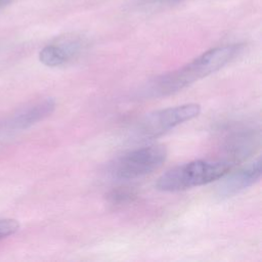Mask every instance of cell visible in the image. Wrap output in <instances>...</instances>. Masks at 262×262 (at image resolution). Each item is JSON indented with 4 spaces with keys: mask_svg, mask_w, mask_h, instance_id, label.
I'll return each mask as SVG.
<instances>
[{
    "mask_svg": "<svg viewBox=\"0 0 262 262\" xmlns=\"http://www.w3.org/2000/svg\"><path fill=\"white\" fill-rule=\"evenodd\" d=\"M243 48V44L239 43L211 48L187 64L155 78L143 89V96L155 98L178 92L195 81L222 69L235 58Z\"/></svg>",
    "mask_w": 262,
    "mask_h": 262,
    "instance_id": "cell-1",
    "label": "cell"
},
{
    "mask_svg": "<svg viewBox=\"0 0 262 262\" xmlns=\"http://www.w3.org/2000/svg\"><path fill=\"white\" fill-rule=\"evenodd\" d=\"M233 167L225 160H196L176 166L159 177L156 187L162 191L174 192L204 185L224 177Z\"/></svg>",
    "mask_w": 262,
    "mask_h": 262,
    "instance_id": "cell-2",
    "label": "cell"
},
{
    "mask_svg": "<svg viewBox=\"0 0 262 262\" xmlns=\"http://www.w3.org/2000/svg\"><path fill=\"white\" fill-rule=\"evenodd\" d=\"M201 112L198 103H185L155 111L145 115L134 126L132 135L137 140L155 139L174 127L195 118Z\"/></svg>",
    "mask_w": 262,
    "mask_h": 262,
    "instance_id": "cell-3",
    "label": "cell"
},
{
    "mask_svg": "<svg viewBox=\"0 0 262 262\" xmlns=\"http://www.w3.org/2000/svg\"><path fill=\"white\" fill-rule=\"evenodd\" d=\"M167 158L163 145H148L130 150L117 158L110 167L113 177L120 180L135 179L161 167Z\"/></svg>",
    "mask_w": 262,
    "mask_h": 262,
    "instance_id": "cell-4",
    "label": "cell"
},
{
    "mask_svg": "<svg viewBox=\"0 0 262 262\" xmlns=\"http://www.w3.org/2000/svg\"><path fill=\"white\" fill-rule=\"evenodd\" d=\"M260 138V131L255 128L239 127L231 130L223 141L225 158L222 160L232 165L244 161L258 148Z\"/></svg>",
    "mask_w": 262,
    "mask_h": 262,
    "instance_id": "cell-5",
    "label": "cell"
},
{
    "mask_svg": "<svg viewBox=\"0 0 262 262\" xmlns=\"http://www.w3.org/2000/svg\"><path fill=\"white\" fill-rule=\"evenodd\" d=\"M55 108L53 98H45L29 106L18 110L16 113L0 123V130L18 131L27 129L48 117Z\"/></svg>",
    "mask_w": 262,
    "mask_h": 262,
    "instance_id": "cell-6",
    "label": "cell"
},
{
    "mask_svg": "<svg viewBox=\"0 0 262 262\" xmlns=\"http://www.w3.org/2000/svg\"><path fill=\"white\" fill-rule=\"evenodd\" d=\"M260 177L261 159L258 158L221 181L217 187V194L221 199L230 198L259 181Z\"/></svg>",
    "mask_w": 262,
    "mask_h": 262,
    "instance_id": "cell-7",
    "label": "cell"
},
{
    "mask_svg": "<svg viewBox=\"0 0 262 262\" xmlns=\"http://www.w3.org/2000/svg\"><path fill=\"white\" fill-rule=\"evenodd\" d=\"M81 42L77 39L67 40L45 46L39 53L40 61L47 67H58L67 63L78 54Z\"/></svg>",
    "mask_w": 262,
    "mask_h": 262,
    "instance_id": "cell-8",
    "label": "cell"
},
{
    "mask_svg": "<svg viewBox=\"0 0 262 262\" xmlns=\"http://www.w3.org/2000/svg\"><path fill=\"white\" fill-rule=\"evenodd\" d=\"M135 198V193L125 187H120L112 190L107 194V200L114 205H123L131 202Z\"/></svg>",
    "mask_w": 262,
    "mask_h": 262,
    "instance_id": "cell-9",
    "label": "cell"
},
{
    "mask_svg": "<svg viewBox=\"0 0 262 262\" xmlns=\"http://www.w3.org/2000/svg\"><path fill=\"white\" fill-rule=\"evenodd\" d=\"M19 224L14 219H0V241L15 233Z\"/></svg>",
    "mask_w": 262,
    "mask_h": 262,
    "instance_id": "cell-10",
    "label": "cell"
},
{
    "mask_svg": "<svg viewBox=\"0 0 262 262\" xmlns=\"http://www.w3.org/2000/svg\"><path fill=\"white\" fill-rule=\"evenodd\" d=\"M12 0H0V9L5 7L6 5H8Z\"/></svg>",
    "mask_w": 262,
    "mask_h": 262,
    "instance_id": "cell-11",
    "label": "cell"
},
{
    "mask_svg": "<svg viewBox=\"0 0 262 262\" xmlns=\"http://www.w3.org/2000/svg\"><path fill=\"white\" fill-rule=\"evenodd\" d=\"M178 1H181V0H178Z\"/></svg>",
    "mask_w": 262,
    "mask_h": 262,
    "instance_id": "cell-12",
    "label": "cell"
}]
</instances>
